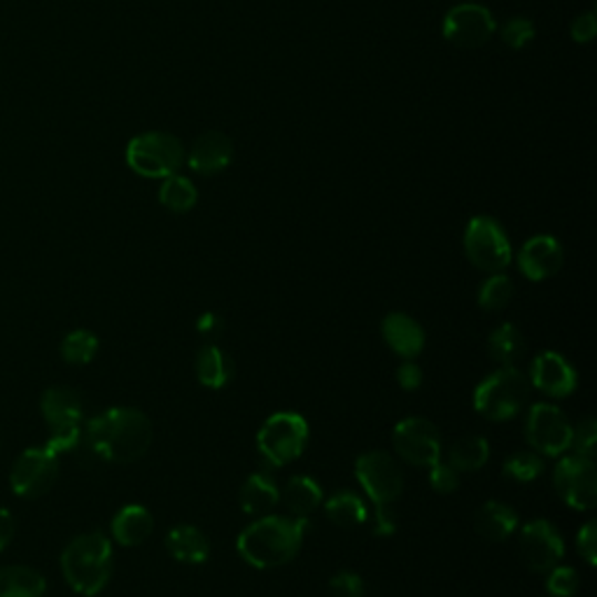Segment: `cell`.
Masks as SVG:
<instances>
[{"label":"cell","instance_id":"obj_28","mask_svg":"<svg viewBox=\"0 0 597 597\" xmlns=\"http://www.w3.org/2000/svg\"><path fill=\"white\" fill-rule=\"evenodd\" d=\"M488 352H491V358L500 362L502 367H514L525 352L523 331L512 322L500 325L488 339Z\"/></svg>","mask_w":597,"mask_h":597},{"label":"cell","instance_id":"obj_8","mask_svg":"<svg viewBox=\"0 0 597 597\" xmlns=\"http://www.w3.org/2000/svg\"><path fill=\"white\" fill-rule=\"evenodd\" d=\"M464 253L476 269L500 274L514 259L512 240L495 217L476 215L464 229Z\"/></svg>","mask_w":597,"mask_h":597},{"label":"cell","instance_id":"obj_3","mask_svg":"<svg viewBox=\"0 0 597 597\" xmlns=\"http://www.w3.org/2000/svg\"><path fill=\"white\" fill-rule=\"evenodd\" d=\"M61 569L75 593L94 597L113 577V544L103 533L80 535L61 553Z\"/></svg>","mask_w":597,"mask_h":597},{"label":"cell","instance_id":"obj_29","mask_svg":"<svg viewBox=\"0 0 597 597\" xmlns=\"http://www.w3.org/2000/svg\"><path fill=\"white\" fill-rule=\"evenodd\" d=\"M491 457V446L483 436H462L449 449V464L457 472H478Z\"/></svg>","mask_w":597,"mask_h":597},{"label":"cell","instance_id":"obj_22","mask_svg":"<svg viewBox=\"0 0 597 597\" xmlns=\"http://www.w3.org/2000/svg\"><path fill=\"white\" fill-rule=\"evenodd\" d=\"M476 533L488 542H504L518 529V514L508 504L485 502L474 518Z\"/></svg>","mask_w":597,"mask_h":597},{"label":"cell","instance_id":"obj_36","mask_svg":"<svg viewBox=\"0 0 597 597\" xmlns=\"http://www.w3.org/2000/svg\"><path fill=\"white\" fill-rule=\"evenodd\" d=\"M428 481H430V488L434 493L451 495V493H455L460 488V472L453 470L449 462L439 460L436 464H432V467H430Z\"/></svg>","mask_w":597,"mask_h":597},{"label":"cell","instance_id":"obj_21","mask_svg":"<svg viewBox=\"0 0 597 597\" xmlns=\"http://www.w3.org/2000/svg\"><path fill=\"white\" fill-rule=\"evenodd\" d=\"M280 502L292 518L308 521V516L322 504V488L316 478L299 474L285 483V488L280 491Z\"/></svg>","mask_w":597,"mask_h":597},{"label":"cell","instance_id":"obj_25","mask_svg":"<svg viewBox=\"0 0 597 597\" xmlns=\"http://www.w3.org/2000/svg\"><path fill=\"white\" fill-rule=\"evenodd\" d=\"M113 537L122 546H141L154 529L152 514L141 504H128L120 508L113 518Z\"/></svg>","mask_w":597,"mask_h":597},{"label":"cell","instance_id":"obj_1","mask_svg":"<svg viewBox=\"0 0 597 597\" xmlns=\"http://www.w3.org/2000/svg\"><path fill=\"white\" fill-rule=\"evenodd\" d=\"M152 446L150 418L128 406L107 409L86 420L80 449L105 462H136Z\"/></svg>","mask_w":597,"mask_h":597},{"label":"cell","instance_id":"obj_9","mask_svg":"<svg viewBox=\"0 0 597 597\" xmlns=\"http://www.w3.org/2000/svg\"><path fill=\"white\" fill-rule=\"evenodd\" d=\"M572 425L567 415L553 404H535L527 411L525 436L535 453L546 457H560L572 449Z\"/></svg>","mask_w":597,"mask_h":597},{"label":"cell","instance_id":"obj_33","mask_svg":"<svg viewBox=\"0 0 597 597\" xmlns=\"http://www.w3.org/2000/svg\"><path fill=\"white\" fill-rule=\"evenodd\" d=\"M504 474L516 483H533L544 474V460L539 453L521 451L504 462Z\"/></svg>","mask_w":597,"mask_h":597},{"label":"cell","instance_id":"obj_43","mask_svg":"<svg viewBox=\"0 0 597 597\" xmlns=\"http://www.w3.org/2000/svg\"><path fill=\"white\" fill-rule=\"evenodd\" d=\"M196 331L206 339H217L225 331V320L217 313H204L196 320Z\"/></svg>","mask_w":597,"mask_h":597},{"label":"cell","instance_id":"obj_32","mask_svg":"<svg viewBox=\"0 0 597 597\" xmlns=\"http://www.w3.org/2000/svg\"><path fill=\"white\" fill-rule=\"evenodd\" d=\"M514 297V282L504 274H493L481 285L478 306L485 311H502V308Z\"/></svg>","mask_w":597,"mask_h":597},{"label":"cell","instance_id":"obj_2","mask_svg":"<svg viewBox=\"0 0 597 597\" xmlns=\"http://www.w3.org/2000/svg\"><path fill=\"white\" fill-rule=\"evenodd\" d=\"M306 525L308 521L292 516H261L238 535V556L257 569L287 565L303 544Z\"/></svg>","mask_w":597,"mask_h":597},{"label":"cell","instance_id":"obj_31","mask_svg":"<svg viewBox=\"0 0 597 597\" xmlns=\"http://www.w3.org/2000/svg\"><path fill=\"white\" fill-rule=\"evenodd\" d=\"M99 352L96 334L86 329H75L61 341V358L69 364H90Z\"/></svg>","mask_w":597,"mask_h":597},{"label":"cell","instance_id":"obj_4","mask_svg":"<svg viewBox=\"0 0 597 597\" xmlns=\"http://www.w3.org/2000/svg\"><path fill=\"white\" fill-rule=\"evenodd\" d=\"M529 394L527 375L516 367H502L500 371L483 379L474 390V409L483 418L504 423L516 418Z\"/></svg>","mask_w":597,"mask_h":597},{"label":"cell","instance_id":"obj_18","mask_svg":"<svg viewBox=\"0 0 597 597\" xmlns=\"http://www.w3.org/2000/svg\"><path fill=\"white\" fill-rule=\"evenodd\" d=\"M234 162V143L219 131H206L198 136L189 150L187 164L198 175H217Z\"/></svg>","mask_w":597,"mask_h":597},{"label":"cell","instance_id":"obj_23","mask_svg":"<svg viewBox=\"0 0 597 597\" xmlns=\"http://www.w3.org/2000/svg\"><path fill=\"white\" fill-rule=\"evenodd\" d=\"M234 360L227 356L223 348L204 346L196 356V375L198 383L208 390H223L234 381Z\"/></svg>","mask_w":597,"mask_h":597},{"label":"cell","instance_id":"obj_17","mask_svg":"<svg viewBox=\"0 0 597 597\" xmlns=\"http://www.w3.org/2000/svg\"><path fill=\"white\" fill-rule=\"evenodd\" d=\"M563 246L558 238L548 234L533 236L525 240V246L518 253V269L523 276L533 282H542L556 276L563 269Z\"/></svg>","mask_w":597,"mask_h":597},{"label":"cell","instance_id":"obj_24","mask_svg":"<svg viewBox=\"0 0 597 597\" xmlns=\"http://www.w3.org/2000/svg\"><path fill=\"white\" fill-rule=\"evenodd\" d=\"M166 548L175 560L187 565H202L210 556V542L194 525L173 527L166 537Z\"/></svg>","mask_w":597,"mask_h":597},{"label":"cell","instance_id":"obj_34","mask_svg":"<svg viewBox=\"0 0 597 597\" xmlns=\"http://www.w3.org/2000/svg\"><path fill=\"white\" fill-rule=\"evenodd\" d=\"M500 35H502V42L506 48L523 50L537 38V27H535V21L527 19V17H512L500 29Z\"/></svg>","mask_w":597,"mask_h":597},{"label":"cell","instance_id":"obj_13","mask_svg":"<svg viewBox=\"0 0 597 597\" xmlns=\"http://www.w3.org/2000/svg\"><path fill=\"white\" fill-rule=\"evenodd\" d=\"M59 478V455L52 449H29L14 462L10 483L19 497H42Z\"/></svg>","mask_w":597,"mask_h":597},{"label":"cell","instance_id":"obj_19","mask_svg":"<svg viewBox=\"0 0 597 597\" xmlns=\"http://www.w3.org/2000/svg\"><path fill=\"white\" fill-rule=\"evenodd\" d=\"M383 339L390 346L392 352L404 358V360H413L418 358L420 352L425 348V331L420 327L411 316L406 313H390L385 316L383 325Z\"/></svg>","mask_w":597,"mask_h":597},{"label":"cell","instance_id":"obj_39","mask_svg":"<svg viewBox=\"0 0 597 597\" xmlns=\"http://www.w3.org/2000/svg\"><path fill=\"white\" fill-rule=\"evenodd\" d=\"M577 548L588 567L597 565V523L588 521L577 535Z\"/></svg>","mask_w":597,"mask_h":597},{"label":"cell","instance_id":"obj_41","mask_svg":"<svg viewBox=\"0 0 597 597\" xmlns=\"http://www.w3.org/2000/svg\"><path fill=\"white\" fill-rule=\"evenodd\" d=\"M569 33H572V40L579 42V45H586V42H590L597 35L595 12H586V14H579L577 19H574L572 27H569Z\"/></svg>","mask_w":597,"mask_h":597},{"label":"cell","instance_id":"obj_40","mask_svg":"<svg viewBox=\"0 0 597 597\" xmlns=\"http://www.w3.org/2000/svg\"><path fill=\"white\" fill-rule=\"evenodd\" d=\"M397 533V518L392 504H373V535L392 537Z\"/></svg>","mask_w":597,"mask_h":597},{"label":"cell","instance_id":"obj_5","mask_svg":"<svg viewBox=\"0 0 597 597\" xmlns=\"http://www.w3.org/2000/svg\"><path fill=\"white\" fill-rule=\"evenodd\" d=\"M40 411L50 428L48 449L56 455L75 451L82 441V420H84V402L78 390L73 388H50L42 394Z\"/></svg>","mask_w":597,"mask_h":597},{"label":"cell","instance_id":"obj_11","mask_svg":"<svg viewBox=\"0 0 597 597\" xmlns=\"http://www.w3.org/2000/svg\"><path fill=\"white\" fill-rule=\"evenodd\" d=\"M553 485L577 512H590L597 504V470L588 457L565 455L553 470Z\"/></svg>","mask_w":597,"mask_h":597},{"label":"cell","instance_id":"obj_12","mask_svg":"<svg viewBox=\"0 0 597 597\" xmlns=\"http://www.w3.org/2000/svg\"><path fill=\"white\" fill-rule=\"evenodd\" d=\"M497 31V21L493 12L478 3L453 6L441 24V33L449 42L464 50L483 48Z\"/></svg>","mask_w":597,"mask_h":597},{"label":"cell","instance_id":"obj_15","mask_svg":"<svg viewBox=\"0 0 597 597\" xmlns=\"http://www.w3.org/2000/svg\"><path fill=\"white\" fill-rule=\"evenodd\" d=\"M521 556L523 563L542 574L560 565L565 556V542L556 525L548 521H529L521 533Z\"/></svg>","mask_w":597,"mask_h":597},{"label":"cell","instance_id":"obj_16","mask_svg":"<svg viewBox=\"0 0 597 597\" xmlns=\"http://www.w3.org/2000/svg\"><path fill=\"white\" fill-rule=\"evenodd\" d=\"M527 381L533 383L539 392H544L550 400H563L577 390L579 375L577 369L572 367L567 358H563L560 352H542L535 358L533 367H529Z\"/></svg>","mask_w":597,"mask_h":597},{"label":"cell","instance_id":"obj_6","mask_svg":"<svg viewBox=\"0 0 597 597\" xmlns=\"http://www.w3.org/2000/svg\"><path fill=\"white\" fill-rule=\"evenodd\" d=\"M308 446V423L295 411L274 413L257 434V451L269 470H280L285 464L301 457Z\"/></svg>","mask_w":597,"mask_h":597},{"label":"cell","instance_id":"obj_10","mask_svg":"<svg viewBox=\"0 0 597 597\" xmlns=\"http://www.w3.org/2000/svg\"><path fill=\"white\" fill-rule=\"evenodd\" d=\"M356 476L373 504H394L404 493L400 464L385 451H369L360 455L356 462Z\"/></svg>","mask_w":597,"mask_h":597},{"label":"cell","instance_id":"obj_14","mask_svg":"<svg viewBox=\"0 0 597 597\" xmlns=\"http://www.w3.org/2000/svg\"><path fill=\"white\" fill-rule=\"evenodd\" d=\"M394 453L413 467H432L441 460V434L425 418H404L392 432Z\"/></svg>","mask_w":597,"mask_h":597},{"label":"cell","instance_id":"obj_20","mask_svg":"<svg viewBox=\"0 0 597 597\" xmlns=\"http://www.w3.org/2000/svg\"><path fill=\"white\" fill-rule=\"evenodd\" d=\"M280 504V488L269 472H255L248 476L240 488V508L243 514L253 518L269 516Z\"/></svg>","mask_w":597,"mask_h":597},{"label":"cell","instance_id":"obj_27","mask_svg":"<svg viewBox=\"0 0 597 597\" xmlns=\"http://www.w3.org/2000/svg\"><path fill=\"white\" fill-rule=\"evenodd\" d=\"M325 514L334 525L350 529V527H360L362 523H367L369 508L360 495L350 491H339L325 502Z\"/></svg>","mask_w":597,"mask_h":597},{"label":"cell","instance_id":"obj_37","mask_svg":"<svg viewBox=\"0 0 597 597\" xmlns=\"http://www.w3.org/2000/svg\"><path fill=\"white\" fill-rule=\"evenodd\" d=\"M572 449L574 455L593 460L597 449V423L593 418H586L579 428L572 430Z\"/></svg>","mask_w":597,"mask_h":597},{"label":"cell","instance_id":"obj_35","mask_svg":"<svg viewBox=\"0 0 597 597\" xmlns=\"http://www.w3.org/2000/svg\"><path fill=\"white\" fill-rule=\"evenodd\" d=\"M579 574L574 572L567 565H556L553 569H548V579H546V588L553 597H574L579 593Z\"/></svg>","mask_w":597,"mask_h":597},{"label":"cell","instance_id":"obj_26","mask_svg":"<svg viewBox=\"0 0 597 597\" xmlns=\"http://www.w3.org/2000/svg\"><path fill=\"white\" fill-rule=\"evenodd\" d=\"M48 581L38 569L14 565L0 569V597H45Z\"/></svg>","mask_w":597,"mask_h":597},{"label":"cell","instance_id":"obj_44","mask_svg":"<svg viewBox=\"0 0 597 597\" xmlns=\"http://www.w3.org/2000/svg\"><path fill=\"white\" fill-rule=\"evenodd\" d=\"M12 537H14V518L8 508H0V550H6Z\"/></svg>","mask_w":597,"mask_h":597},{"label":"cell","instance_id":"obj_30","mask_svg":"<svg viewBox=\"0 0 597 597\" xmlns=\"http://www.w3.org/2000/svg\"><path fill=\"white\" fill-rule=\"evenodd\" d=\"M159 202L164 208L173 210V213H187L196 206L198 202V189L194 187V183L185 175L175 173L164 178L162 187H159Z\"/></svg>","mask_w":597,"mask_h":597},{"label":"cell","instance_id":"obj_42","mask_svg":"<svg viewBox=\"0 0 597 597\" xmlns=\"http://www.w3.org/2000/svg\"><path fill=\"white\" fill-rule=\"evenodd\" d=\"M397 383H400L402 390L415 392L420 385H423V369H420L413 360H406L397 369Z\"/></svg>","mask_w":597,"mask_h":597},{"label":"cell","instance_id":"obj_7","mask_svg":"<svg viewBox=\"0 0 597 597\" xmlns=\"http://www.w3.org/2000/svg\"><path fill=\"white\" fill-rule=\"evenodd\" d=\"M126 164L128 168L143 175V178L164 181L175 175L185 164V147L181 138L164 131H147L126 145Z\"/></svg>","mask_w":597,"mask_h":597},{"label":"cell","instance_id":"obj_38","mask_svg":"<svg viewBox=\"0 0 597 597\" xmlns=\"http://www.w3.org/2000/svg\"><path fill=\"white\" fill-rule=\"evenodd\" d=\"M329 593L334 597H364V581L352 572H339L329 581Z\"/></svg>","mask_w":597,"mask_h":597}]
</instances>
